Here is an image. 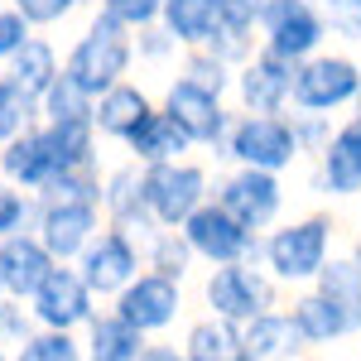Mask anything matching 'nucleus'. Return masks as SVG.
<instances>
[{
  "label": "nucleus",
  "mask_w": 361,
  "mask_h": 361,
  "mask_svg": "<svg viewBox=\"0 0 361 361\" xmlns=\"http://www.w3.org/2000/svg\"><path fill=\"white\" fill-rule=\"evenodd\" d=\"M352 260H357V270H361V241H357V255H352Z\"/></svg>",
  "instance_id": "obj_43"
},
{
  "label": "nucleus",
  "mask_w": 361,
  "mask_h": 361,
  "mask_svg": "<svg viewBox=\"0 0 361 361\" xmlns=\"http://www.w3.org/2000/svg\"><path fill=\"white\" fill-rule=\"evenodd\" d=\"M29 337V323H25V308H15V304H0V342H25Z\"/></svg>",
  "instance_id": "obj_41"
},
{
  "label": "nucleus",
  "mask_w": 361,
  "mask_h": 361,
  "mask_svg": "<svg viewBox=\"0 0 361 361\" xmlns=\"http://www.w3.org/2000/svg\"><path fill=\"white\" fill-rule=\"evenodd\" d=\"M58 260L39 246V236H5L0 241V284L15 299H34V289L49 279Z\"/></svg>",
  "instance_id": "obj_17"
},
{
  "label": "nucleus",
  "mask_w": 361,
  "mask_h": 361,
  "mask_svg": "<svg viewBox=\"0 0 361 361\" xmlns=\"http://www.w3.org/2000/svg\"><path fill=\"white\" fill-rule=\"evenodd\" d=\"M0 304H5V284H0Z\"/></svg>",
  "instance_id": "obj_44"
},
{
  "label": "nucleus",
  "mask_w": 361,
  "mask_h": 361,
  "mask_svg": "<svg viewBox=\"0 0 361 361\" xmlns=\"http://www.w3.org/2000/svg\"><path fill=\"white\" fill-rule=\"evenodd\" d=\"M241 102L250 116H279V106L289 102V87H294V63H284L275 54H260L241 68Z\"/></svg>",
  "instance_id": "obj_16"
},
{
  "label": "nucleus",
  "mask_w": 361,
  "mask_h": 361,
  "mask_svg": "<svg viewBox=\"0 0 361 361\" xmlns=\"http://www.w3.org/2000/svg\"><path fill=\"white\" fill-rule=\"evenodd\" d=\"M0 361H10V357H5V352H0Z\"/></svg>",
  "instance_id": "obj_45"
},
{
  "label": "nucleus",
  "mask_w": 361,
  "mask_h": 361,
  "mask_svg": "<svg viewBox=\"0 0 361 361\" xmlns=\"http://www.w3.org/2000/svg\"><path fill=\"white\" fill-rule=\"evenodd\" d=\"M15 68H10V87L25 97V102H44V92L54 87L58 78V58L54 49L44 44V39H25V49L10 58Z\"/></svg>",
  "instance_id": "obj_21"
},
{
  "label": "nucleus",
  "mask_w": 361,
  "mask_h": 361,
  "mask_svg": "<svg viewBox=\"0 0 361 361\" xmlns=\"http://www.w3.org/2000/svg\"><path fill=\"white\" fill-rule=\"evenodd\" d=\"M304 347L299 328L289 323V313H255L241 323V357L236 361H284Z\"/></svg>",
  "instance_id": "obj_18"
},
{
  "label": "nucleus",
  "mask_w": 361,
  "mask_h": 361,
  "mask_svg": "<svg viewBox=\"0 0 361 361\" xmlns=\"http://www.w3.org/2000/svg\"><path fill=\"white\" fill-rule=\"evenodd\" d=\"M25 39H29L25 15H20V10H5V15H0V58H15L25 49Z\"/></svg>",
  "instance_id": "obj_40"
},
{
  "label": "nucleus",
  "mask_w": 361,
  "mask_h": 361,
  "mask_svg": "<svg viewBox=\"0 0 361 361\" xmlns=\"http://www.w3.org/2000/svg\"><path fill=\"white\" fill-rule=\"evenodd\" d=\"M82 284L92 294H121L130 279L140 275V255L130 246V236L126 231H102V236H92L82 250Z\"/></svg>",
  "instance_id": "obj_13"
},
{
  "label": "nucleus",
  "mask_w": 361,
  "mask_h": 361,
  "mask_svg": "<svg viewBox=\"0 0 361 361\" xmlns=\"http://www.w3.org/2000/svg\"><path fill=\"white\" fill-rule=\"evenodd\" d=\"M328 241H333V222L328 217H304L270 231L265 241V265L275 279H313L328 265Z\"/></svg>",
  "instance_id": "obj_4"
},
{
  "label": "nucleus",
  "mask_w": 361,
  "mask_h": 361,
  "mask_svg": "<svg viewBox=\"0 0 361 361\" xmlns=\"http://www.w3.org/2000/svg\"><path fill=\"white\" fill-rule=\"evenodd\" d=\"M130 149H135L145 164H169V159H178L183 149H188V135L169 121V111H149L140 121V130L126 140Z\"/></svg>",
  "instance_id": "obj_23"
},
{
  "label": "nucleus",
  "mask_w": 361,
  "mask_h": 361,
  "mask_svg": "<svg viewBox=\"0 0 361 361\" xmlns=\"http://www.w3.org/2000/svg\"><path fill=\"white\" fill-rule=\"evenodd\" d=\"M149 111H154V106H149V97H145L140 87L116 82V87H106V92H102V102L92 106V126H102V130L116 135V140H130Z\"/></svg>",
  "instance_id": "obj_20"
},
{
  "label": "nucleus",
  "mask_w": 361,
  "mask_h": 361,
  "mask_svg": "<svg viewBox=\"0 0 361 361\" xmlns=\"http://www.w3.org/2000/svg\"><path fill=\"white\" fill-rule=\"evenodd\" d=\"M159 5L164 0H102V10L111 15V20H121V25H154L159 20Z\"/></svg>",
  "instance_id": "obj_35"
},
{
  "label": "nucleus",
  "mask_w": 361,
  "mask_h": 361,
  "mask_svg": "<svg viewBox=\"0 0 361 361\" xmlns=\"http://www.w3.org/2000/svg\"><path fill=\"white\" fill-rule=\"evenodd\" d=\"M145 352V333H135L126 318H92V337H87V361H135Z\"/></svg>",
  "instance_id": "obj_25"
},
{
  "label": "nucleus",
  "mask_w": 361,
  "mask_h": 361,
  "mask_svg": "<svg viewBox=\"0 0 361 361\" xmlns=\"http://www.w3.org/2000/svg\"><path fill=\"white\" fill-rule=\"evenodd\" d=\"M361 97V68L342 54H313L294 63V87L289 102L299 111H337Z\"/></svg>",
  "instance_id": "obj_2"
},
{
  "label": "nucleus",
  "mask_w": 361,
  "mask_h": 361,
  "mask_svg": "<svg viewBox=\"0 0 361 361\" xmlns=\"http://www.w3.org/2000/svg\"><path fill=\"white\" fill-rule=\"evenodd\" d=\"M34 318L54 333H73L92 323V289L82 284L78 270H49V279L34 289Z\"/></svg>",
  "instance_id": "obj_11"
},
{
  "label": "nucleus",
  "mask_w": 361,
  "mask_h": 361,
  "mask_svg": "<svg viewBox=\"0 0 361 361\" xmlns=\"http://www.w3.org/2000/svg\"><path fill=\"white\" fill-rule=\"evenodd\" d=\"M217 202H222V207L246 226V231H265V226L279 217L284 188H279L275 173H265V169H241V173H231V178H226V188H222Z\"/></svg>",
  "instance_id": "obj_12"
},
{
  "label": "nucleus",
  "mask_w": 361,
  "mask_h": 361,
  "mask_svg": "<svg viewBox=\"0 0 361 361\" xmlns=\"http://www.w3.org/2000/svg\"><path fill=\"white\" fill-rule=\"evenodd\" d=\"M29 111H34V102H25V97L10 87V78L0 73V140L20 135V130L29 126Z\"/></svg>",
  "instance_id": "obj_32"
},
{
  "label": "nucleus",
  "mask_w": 361,
  "mask_h": 361,
  "mask_svg": "<svg viewBox=\"0 0 361 361\" xmlns=\"http://www.w3.org/2000/svg\"><path fill=\"white\" fill-rule=\"evenodd\" d=\"M102 202L111 207V217L121 226H145V222H154L149 217V207H145V188H140V173L135 169H121V173H111L106 178V188H102Z\"/></svg>",
  "instance_id": "obj_28"
},
{
  "label": "nucleus",
  "mask_w": 361,
  "mask_h": 361,
  "mask_svg": "<svg viewBox=\"0 0 361 361\" xmlns=\"http://www.w3.org/2000/svg\"><path fill=\"white\" fill-rule=\"evenodd\" d=\"M226 140H231V159H241L246 169H265V173L289 169L299 154L294 126L284 116H246V121H236V130Z\"/></svg>",
  "instance_id": "obj_7"
},
{
  "label": "nucleus",
  "mask_w": 361,
  "mask_h": 361,
  "mask_svg": "<svg viewBox=\"0 0 361 361\" xmlns=\"http://www.w3.org/2000/svg\"><path fill=\"white\" fill-rule=\"evenodd\" d=\"M323 183L333 197L361 193V116L347 121L328 145H323Z\"/></svg>",
  "instance_id": "obj_19"
},
{
  "label": "nucleus",
  "mask_w": 361,
  "mask_h": 361,
  "mask_svg": "<svg viewBox=\"0 0 361 361\" xmlns=\"http://www.w3.org/2000/svg\"><path fill=\"white\" fill-rule=\"evenodd\" d=\"M188 82H197V87H207V92H217L222 97V87H226V63L222 58H193L188 63Z\"/></svg>",
  "instance_id": "obj_39"
},
{
  "label": "nucleus",
  "mask_w": 361,
  "mask_h": 361,
  "mask_svg": "<svg viewBox=\"0 0 361 361\" xmlns=\"http://www.w3.org/2000/svg\"><path fill=\"white\" fill-rule=\"evenodd\" d=\"M260 25H265V54L284 58V63L313 58L318 44H323V34H328L323 15L308 0H265Z\"/></svg>",
  "instance_id": "obj_5"
},
{
  "label": "nucleus",
  "mask_w": 361,
  "mask_h": 361,
  "mask_svg": "<svg viewBox=\"0 0 361 361\" xmlns=\"http://www.w3.org/2000/svg\"><path fill=\"white\" fill-rule=\"evenodd\" d=\"M25 222H29L25 193H5V188H0V236H20Z\"/></svg>",
  "instance_id": "obj_38"
},
{
  "label": "nucleus",
  "mask_w": 361,
  "mask_h": 361,
  "mask_svg": "<svg viewBox=\"0 0 361 361\" xmlns=\"http://www.w3.org/2000/svg\"><path fill=\"white\" fill-rule=\"evenodd\" d=\"M97 231V202H68V197H49L39 212V246L54 260H73L82 255L87 241Z\"/></svg>",
  "instance_id": "obj_14"
},
{
  "label": "nucleus",
  "mask_w": 361,
  "mask_h": 361,
  "mask_svg": "<svg viewBox=\"0 0 361 361\" xmlns=\"http://www.w3.org/2000/svg\"><path fill=\"white\" fill-rule=\"evenodd\" d=\"M183 241H188L193 255L212 260V265H236V260H246L250 250H255V236L226 212L222 202H202L193 217L183 222Z\"/></svg>",
  "instance_id": "obj_6"
},
{
  "label": "nucleus",
  "mask_w": 361,
  "mask_h": 361,
  "mask_svg": "<svg viewBox=\"0 0 361 361\" xmlns=\"http://www.w3.org/2000/svg\"><path fill=\"white\" fill-rule=\"evenodd\" d=\"M39 106H44L49 121H92V97H87L68 73H58V78H54V87L44 92Z\"/></svg>",
  "instance_id": "obj_29"
},
{
  "label": "nucleus",
  "mask_w": 361,
  "mask_h": 361,
  "mask_svg": "<svg viewBox=\"0 0 361 361\" xmlns=\"http://www.w3.org/2000/svg\"><path fill=\"white\" fill-rule=\"evenodd\" d=\"M126 68H130V29L102 10L78 39L73 58H68V78L82 87L87 97H102L106 87H116L126 78Z\"/></svg>",
  "instance_id": "obj_1"
},
{
  "label": "nucleus",
  "mask_w": 361,
  "mask_h": 361,
  "mask_svg": "<svg viewBox=\"0 0 361 361\" xmlns=\"http://www.w3.org/2000/svg\"><path fill=\"white\" fill-rule=\"evenodd\" d=\"M164 111H169V121L188 135V145H217V140L226 135L222 97L207 92V87H197V82H188V78H178V82L169 87Z\"/></svg>",
  "instance_id": "obj_10"
},
{
  "label": "nucleus",
  "mask_w": 361,
  "mask_h": 361,
  "mask_svg": "<svg viewBox=\"0 0 361 361\" xmlns=\"http://www.w3.org/2000/svg\"><path fill=\"white\" fill-rule=\"evenodd\" d=\"M135 361H188V357H183L178 347H145Z\"/></svg>",
  "instance_id": "obj_42"
},
{
  "label": "nucleus",
  "mask_w": 361,
  "mask_h": 361,
  "mask_svg": "<svg viewBox=\"0 0 361 361\" xmlns=\"http://www.w3.org/2000/svg\"><path fill=\"white\" fill-rule=\"evenodd\" d=\"M140 188H145V207L159 226H183L202 207V193H207V173L197 164H149L140 173Z\"/></svg>",
  "instance_id": "obj_3"
},
{
  "label": "nucleus",
  "mask_w": 361,
  "mask_h": 361,
  "mask_svg": "<svg viewBox=\"0 0 361 361\" xmlns=\"http://www.w3.org/2000/svg\"><path fill=\"white\" fill-rule=\"evenodd\" d=\"M63 154H58V145L49 140V130H25V135L10 140V149H5V173L10 178H20L25 188H54L58 178H63Z\"/></svg>",
  "instance_id": "obj_15"
},
{
  "label": "nucleus",
  "mask_w": 361,
  "mask_h": 361,
  "mask_svg": "<svg viewBox=\"0 0 361 361\" xmlns=\"http://www.w3.org/2000/svg\"><path fill=\"white\" fill-rule=\"evenodd\" d=\"M92 121H49V140L58 145L63 164L78 169V164H92Z\"/></svg>",
  "instance_id": "obj_31"
},
{
  "label": "nucleus",
  "mask_w": 361,
  "mask_h": 361,
  "mask_svg": "<svg viewBox=\"0 0 361 361\" xmlns=\"http://www.w3.org/2000/svg\"><path fill=\"white\" fill-rule=\"evenodd\" d=\"M313 279H318L313 294H323L333 308H342L352 318V328L361 333V270H357V260H328Z\"/></svg>",
  "instance_id": "obj_27"
},
{
  "label": "nucleus",
  "mask_w": 361,
  "mask_h": 361,
  "mask_svg": "<svg viewBox=\"0 0 361 361\" xmlns=\"http://www.w3.org/2000/svg\"><path fill=\"white\" fill-rule=\"evenodd\" d=\"M270 279H260L255 270H246L241 260L236 265H217L207 275V308L212 318H226V323H250L255 313H270Z\"/></svg>",
  "instance_id": "obj_8"
},
{
  "label": "nucleus",
  "mask_w": 361,
  "mask_h": 361,
  "mask_svg": "<svg viewBox=\"0 0 361 361\" xmlns=\"http://www.w3.org/2000/svg\"><path fill=\"white\" fill-rule=\"evenodd\" d=\"M260 10H265V0H217V25L222 29H241V34H255Z\"/></svg>",
  "instance_id": "obj_34"
},
{
  "label": "nucleus",
  "mask_w": 361,
  "mask_h": 361,
  "mask_svg": "<svg viewBox=\"0 0 361 361\" xmlns=\"http://www.w3.org/2000/svg\"><path fill=\"white\" fill-rule=\"evenodd\" d=\"M188 260H193L188 241H178V236H159V241H154V275H164V279H183Z\"/></svg>",
  "instance_id": "obj_33"
},
{
  "label": "nucleus",
  "mask_w": 361,
  "mask_h": 361,
  "mask_svg": "<svg viewBox=\"0 0 361 361\" xmlns=\"http://www.w3.org/2000/svg\"><path fill=\"white\" fill-rule=\"evenodd\" d=\"M318 15H323V20H333V29L361 39V0H323V10H318Z\"/></svg>",
  "instance_id": "obj_37"
},
{
  "label": "nucleus",
  "mask_w": 361,
  "mask_h": 361,
  "mask_svg": "<svg viewBox=\"0 0 361 361\" xmlns=\"http://www.w3.org/2000/svg\"><path fill=\"white\" fill-rule=\"evenodd\" d=\"M289 323L299 328L304 342H337V337L357 333V328H352V318H347L342 308H333L323 294H304L299 304L289 308Z\"/></svg>",
  "instance_id": "obj_22"
},
{
  "label": "nucleus",
  "mask_w": 361,
  "mask_h": 361,
  "mask_svg": "<svg viewBox=\"0 0 361 361\" xmlns=\"http://www.w3.org/2000/svg\"><path fill=\"white\" fill-rule=\"evenodd\" d=\"M357 102H361V97H357Z\"/></svg>",
  "instance_id": "obj_46"
},
{
  "label": "nucleus",
  "mask_w": 361,
  "mask_h": 361,
  "mask_svg": "<svg viewBox=\"0 0 361 361\" xmlns=\"http://www.w3.org/2000/svg\"><path fill=\"white\" fill-rule=\"evenodd\" d=\"M116 318H126L135 333H164L178 318V279L135 275L116 294Z\"/></svg>",
  "instance_id": "obj_9"
},
{
  "label": "nucleus",
  "mask_w": 361,
  "mask_h": 361,
  "mask_svg": "<svg viewBox=\"0 0 361 361\" xmlns=\"http://www.w3.org/2000/svg\"><path fill=\"white\" fill-rule=\"evenodd\" d=\"M183 357L188 361H236L241 357V323H226V318L193 323L188 342H183Z\"/></svg>",
  "instance_id": "obj_26"
},
{
  "label": "nucleus",
  "mask_w": 361,
  "mask_h": 361,
  "mask_svg": "<svg viewBox=\"0 0 361 361\" xmlns=\"http://www.w3.org/2000/svg\"><path fill=\"white\" fill-rule=\"evenodd\" d=\"M15 361H82V342H78L73 333L44 328V333H29L25 342H20Z\"/></svg>",
  "instance_id": "obj_30"
},
{
  "label": "nucleus",
  "mask_w": 361,
  "mask_h": 361,
  "mask_svg": "<svg viewBox=\"0 0 361 361\" xmlns=\"http://www.w3.org/2000/svg\"><path fill=\"white\" fill-rule=\"evenodd\" d=\"M78 0H15V10L25 15V25H54L63 15H73Z\"/></svg>",
  "instance_id": "obj_36"
},
{
  "label": "nucleus",
  "mask_w": 361,
  "mask_h": 361,
  "mask_svg": "<svg viewBox=\"0 0 361 361\" xmlns=\"http://www.w3.org/2000/svg\"><path fill=\"white\" fill-rule=\"evenodd\" d=\"M159 20H164L169 39H178V44H207L212 29H217V0H164Z\"/></svg>",
  "instance_id": "obj_24"
}]
</instances>
